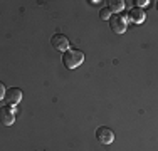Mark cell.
Masks as SVG:
<instances>
[{
    "label": "cell",
    "instance_id": "1",
    "mask_svg": "<svg viewBox=\"0 0 158 151\" xmlns=\"http://www.w3.org/2000/svg\"><path fill=\"white\" fill-rule=\"evenodd\" d=\"M82 62H84V54H82V51L69 49L67 52L62 54V64L67 69H76V67H79Z\"/></svg>",
    "mask_w": 158,
    "mask_h": 151
},
{
    "label": "cell",
    "instance_id": "2",
    "mask_svg": "<svg viewBox=\"0 0 158 151\" xmlns=\"http://www.w3.org/2000/svg\"><path fill=\"white\" fill-rule=\"evenodd\" d=\"M126 24H128V15H121V14H113L110 18V27L114 34H123L126 30Z\"/></svg>",
    "mask_w": 158,
    "mask_h": 151
},
{
    "label": "cell",
    "instance_id": "3",
    "mask_svg": "<svg viewBox=\"0 0 158 151\" xmlns=\"http://www.w3.org/2000/svg\"><path fill=\"white\" fill-rule=\"evenodd\" d=\"M51 44H52V47L56 49V51H59V52H67L69 51V39H67L64 34H56V35H52L51 37Z\"/></svg>",
    "mask_w": 158,
    "mask_h": 151
},
{
    "label": "cell",
    "instance_id": "4",
    "mask_svg": "<svg viewBox=\"0 0 158 151\" xmlns=\"http://www.w3.org/2000/svg\"><path fill=\"white\" fill-rule=\"evenodd\" d=\"M96 138L101 145H111L113 139H114V133H113L110 128L101 126V128H98V131H96Z\"/></svg>",
    "mask_w": 158,
    "mask_h": 151
},
{
    "label": "cell",
    "instance_id": "5",
    "mask_svg": "<svg viewBox=\"0 0 158 151\" xmlns=\"http://www.w3.org/2000/svg\"><path fill=\"white\" fill-rule=\"evenodd\" d=\"M0 119H2V124H5V126L14 124V121H15V111H14L12 106H3L0 109Z\"/></svg>",
    "mask_w": 158,
    "mask_h": 151
},
{
    "label": "cell",
    "instance_id": "6",
    "mask_svg": "<svg viewBox=\"0 0 158 151\" xmlns=\"http://www.w3.org/2000/svg\"><path fill=\"white\" fill-rule=\"evenodd\" d=\"M22 96H24V94H22V91L19 88H10L5 94V99H7V103H9V106H15V104L20 103Z\"/></svg>",
    "mask_w": 158,
    "mask_h": 151
},
{
    "label": "cell",
    "instance_id": "7",
    "mask_svg": "<svg viewBox=\"0 0 158 151\" xmlns=\"http://www.w3.org/2000/svg\"><path fill=\"white\" fill-rule=\"evenodd\" d=\"M145 10L143 9H138V7H131L130 12H128V20L135 22V24H141L145 22Z\"/></svg>",
    "mask_w": 158,
    "mask_h": 151
},
{
    "label": "cell",
    "instance_id": "8",
    "mask_svg": "<svg viewBox=\"0 0 158 151\" xmlns=\"http://www.w3.org/2000/svg\"><path fill=\"white\" fill-rule=\"evenodd\" d=\"M108 3H110L108 9H110L111 12H114V14H119L126 7V2H123V0H110Z\"/></svg>",
    "mask_w": 158,
    "mask_h": 151
},
{
    "label": "cell",
    "instance_id": "9",
    "mask_svg": "<svg viewBox=\"0 0 158 151\" xmlns=\"http://www.w3.org/2000/svg\"><path fill=\"white\" fill-rule=\"evenodd\" d=\"M99 17L103 18V20H110V18H111V10L108 9V7H106V9H101Z\"/></svg>",
    "mask_w": 158,
    "mask_h": 151
},
{
    "label": "cell",
    "instance_id": "10",
    "mask_svg": "<svg viewBox=\"0 0 158 151\" xmlns=\"http://www.w3.org/2000/svg\"><path fill=\"white\" fill-rule=\"evenodd\" d=\"M135 3H136V7H138V9H143V7H148V0H136V2H135Z\"/></svg>",
    "mask_w": 158,
    "mask_h": 151
},
{
    "label": "cell",
    "instance_id": "11",
    "mask_svg": "<svg viewBox=\"0 0 158 151\" xmlns=\"http://www.w3.org/2000/svg\"><path fill=\"white\" fill-rule=\"evenodd\" d=\"M5 94H7V89H5V86H3V82H0V99H3Z\"/></svg>",
    "mask_w": 158,
    "mask_h": 151
},
{
    "label": "cell",
    "instance_id": "12",
    "mask_svg": "<svg viewBox=\"0 0 158 151\" xmlns=\"http://www.w3.org/2000/svg\"><path fill=\"white\" fill-rule=\"evenodd\" d=\"M156 10H158V2H156Z\"/></svg>",
    "mask_w": 158,
    "mask_h": 151
}]
</instances>
